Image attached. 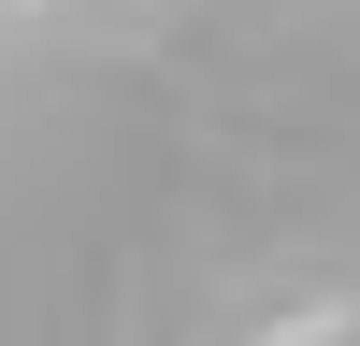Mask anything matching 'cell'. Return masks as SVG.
I'll return each mask as SVG.
<instances>
[{
  "label": "cell",
  "instance_id": "cell-1",
  "mask_svg": "<svg viewBox=\"0 0 360 346\" xmlns=\"http://www.w3.org/2000/svg\"><path fill=\"white\" fill-rule=\"evenodd\" d=\"M0 346H360V0H0Z\"/></svg>",
  "mask_w": 360,
  "mask_h": 346
}]
</instances>
